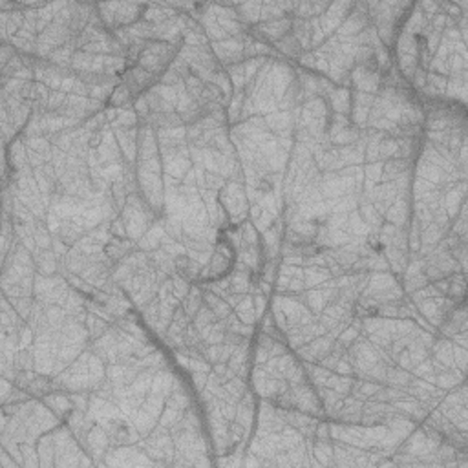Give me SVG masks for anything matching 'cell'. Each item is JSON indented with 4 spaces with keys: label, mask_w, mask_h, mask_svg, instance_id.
<instances>
[{
    "label": "cell",
    "mask_w": 468,
    "mask_h": 468,
    "mask_svg": "<svg viewBox=\"0 0 468 468\" xmlns=\"http://www.w3.org/2000/svg\"><path fill=\"white\" fill-rule=\"evenodd\" d=\"M146 10H148V6H144V5H103V6H97L99 19L108 32H115V30L119 32L123 28L134 26L135 23H139L144 17Z\"/></svg>",
    "instance_id": "obj_1"
}]
</instances>
